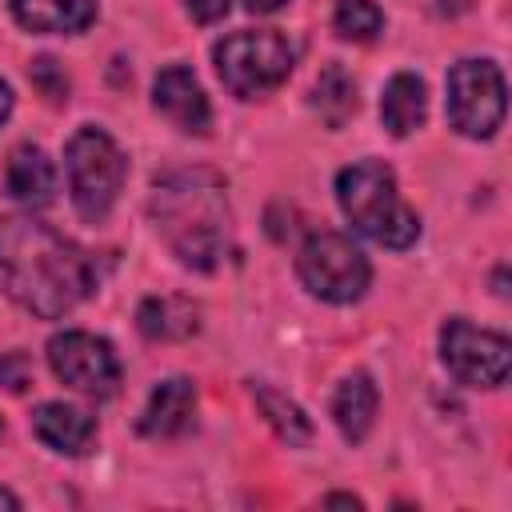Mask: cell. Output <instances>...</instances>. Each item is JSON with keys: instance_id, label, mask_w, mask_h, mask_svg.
<instances>
[{"instance_id": "cell-1", "label": "cell", "mask_w": 512, "mask_h": 512, "mask_svg": "<svg viewBox=\"0 0 512 512\" xmlns=\"http://www.w3.org/2000/svg\"><path fill=\"white\" fill-rule=\"evenodd\" d=\"M0 280L16 304L40 320L72 312L92 296L96 260L36 216H0Z\"/></svg>"}, {"instance_id": "cell-2", "label": "cell", "mask_w": 512, "mask_h": 512, "mask_svg": "<svg viewBox=\"0 0 512 512\" xmlns=\"http://www.w3.org/2000/svg\"><path fill=\"white\" fill-rule=\"evenodd\" d=\"M152 224L172 256L196 272L216 268L228 244V196L224 180L208 168H176L152 184Z\"/></svg>"}, {"instance_id": "cell-3", "label": "cell", "mask_w": 512, "mask_h": 512, "mask_svg": "<svg viewBox=\"0 0 512 512\" xmlns=\"http://www.w3.org/2000/svg\"><path fill=\"white\" fill-rule=\"evenodd\" d=\"M336 200H340V212L352 220V228L384 248H408L420 236V220L400 200L396 176L384 160L348 164L336 176Z\"/></svg>"}, {"instance_id": "cell-4", "label": "cell", "mask_w": 512, "mask_h": 512, "mask_svg": "<svg viewBox=\"0 0 512 512\" xmlns=\"http://www.w3.org/2000/svg\"><path fill=\"white\" fill-rule=\"evenodd\" d=\"M64 168H68V192L80 212V220L100 224L108 208L120 196V184L128 176V160L116 148V140L104 128H76L64 144Z\"/></svg>"}, {"instance_id": "cell-5", "label": "cell", "mask_w": 512, "mask_h": 512, "mask_svg": "<svg viewBox=\"0 0 512 512\" xmlns=\"http://www.w3.org/2000/svg\"><path fill=\"white\" fill-rule=\"evenodd\" d=\"M212 60L232 96L256 100V96L272 92L280 80H288L296 48L276 28H244V32L224 36L212 48Z\"/></svg>"}, {"instance_id": "cell-6", "label": "cell", "mask_w": 512, "mask_h": 512, "mask_svg": "<svg viewBox=\"0 0 512 512\" xmlns=\"http://www.w3.org/2000/svg\"><path fill=\"white\" fill-rule=\"evenodd\" d=\"M296 272H300L304 288L328 304L360 300L372 280L368 256L344 232H312L296 256Z\"/></svg>"}, {"instance_id": "cell-7", "label": "cell", "mask_w": 512, "mask_h": 512, "mask_svg": "<svg viewBox=\"0 0 512 512\" xmlns=\"http://www.w3.org/2000/svg\"><path fill=\"white\" fill-rule=\"evenodd\" d=\"M508 108L504 72L492 60H460L448 72V120L460 136L484 140L500 128Z\"/></svg>"}, {"instance_id": "cell-8", "label": "cell", "mask_w": 512, "mask_h": 512, "mask_svg": "<svg viewBox=\"0 0 512 512\" xmlns=\"http://www.w3.org/2000/svg\"><path fill=\"white\" fill-rule=\"evenodd\" d=\"M440 360L468 388H500L512 364V344L500 332L476 328L464 316H452L440 328Z\"/></svg>"}, {"instance_id": "cell-9", "label": "cell", "mask_w": 512, "mask_h": 512, "mask_svg": "<svg viewBox=\"0 0 512 512\" xmlns=\"http://www.w3.org/2000/svg\"><path fill=\"white\" fill-rule=\"evenodd\" d=\"M48 364L56 372V380H64L68 388L92 396V400H108L120 384V360L112 352V344L96 332H56L48 340Z\"/></svg>"}, {"instance_id": "cell-10", "label": "cell", "mask_w": 512, "mask_h": 512, "mask_svg": "<svg viewBox=\"0 0 512 512\" xmlns=\"http://www.w3.org/2000/svg\"><path fill=\"white\" fill-rule=\"evenodd\" d=\"M152 104L180 132L204 136L208 124H212L208 96H204L200 80L192 76V68H184V64H168V68L156 72V80H152Z\"/></svg>"}, {"instance_id": "cell-11", "label": "cell", "mask_w": 512, "mask_h": 512, "mask_svg": "<svg viewBox=\"0 0 512 512\" xmlns=\"http://www.w3.org/2000/svg\"><path fill=\"white\" fill-rule=\"evenodd\" d=\"M0 188L24 204V208H44L56 196V164L44 156V148L36 144H20L8 152L4 172H0Z\"/></svg>"}, {"instance_id": "cell-12", "label": "cell", "mask_w": 512, "mask_h": 512, "mask_svg": "<svg viewBox=\"0 0 512 512\" xmlns=\"http://www.w3.org/2000/svg\"><path fill=\"white\" fill-rule=\"evenodd\" d=\"M32 436L52 448V452H64V456H80L88 452L92 436H96V420L76 408V404H64V400H48L32 412Z\"/></svg>"}, {"instance_id": "cell-13", "label": "cell", "mask_w": 512, "mask_h": 512, "mask_svg": "<svg viewBox=\"0 0 512 512\" xmlns=\"http://www.w3.org/2000/svg\"><path fill=\"white\" fill-rule=\"evenodd\" d=\"M192 408H196V388L192 380L184 376H172L164 384L152 388L144 412H140V432L152 436V440H164V436H176L188 420H192Z\"/></svg>"}, {"instance_id": "cell-14", "label": "cell", "mask_w": 512, "mask_h": 512, "mask_svg": "<svg viewBox=\"0 0 512 512\" xmlns=\"http://www.w3.org/2000/svg\"><path fill=\"white\" fill-rule=\"evenodd\" d=\"M28 32H84L96 20V0H8Z\"/></svg>"}, {"instance_id": "cell-15", "label": "cell", "mask_w": 512, "mask_h": 512, "mask_svg": "<svg viewBox=\"0 0 512 512\" xmlns=\"http://www.w3.org/2000/svg\"><path fill=\"white\" fill-rule=\"evenodd\" d=\"M376 400L380 396H376V384L368 372H352L340 380V388L332 396V420L348 444H360L368 436L372 416H376Z\"/></svg>"}, {"instance_id": "cell-16", "label": "cell", "mask_w": 512, "mask_h": 512, "mask_svg": "<svg viewBox=\"0 0 512 512\" xmlns=\"http://www.w3.org/2000/svg\"><path fill=\"white\" fill-rule=\"evenodd\" d=\"M424 112H428V92H424V80L412 76V72H396L388 84H384V96H380V120L392 136H408L424 124Z\"/></svg>"}, {"instance_id": "cell-17", "label": "cell", "mask_w": 512, "mask_h": 512, "mask_svg": "<svg viewBox=\"0 0 512 512\" xmlns=\"http://www.w3.org/2000/svg\"><path fill=\"white\" fill-rule=\"evenodd\" d=\"M196 304L184 296H148L136 312V324L148 340H184L200 328Z\"/></svg>"}, {"instance_id": "cell-18", "label": "cell", "mask_w": 512, "mask_h": 512, "mask_svg": "<svg viewBox=\"0 0 512 512\" xmlns=\"http://www.w3.org/2000/svg\"><path fill=\"white\" fill-rule=\"evenodd\" d=\"M252 396H256V404H260L264 420L276 428V436H280L288 448H296V444H308V440H312V424H308V416H304V412H300V404H292L284 392H276V388H268V384H256V388H252Z\"/></svg>"}, {"instance_id": "cell-19", "label": "cell", "mask_w": 512, "mask_h": 512, "mask_svg": "<svg viewBox=\"0 0 512 512\" xmlns=\"http://www.w3.org/2000/svg\"><path fill=\"white\" fill-rule=\"evenodd\" d=\"M312 104L320 108L328 128H340L356 112V84H352V76L340 64H328L320 72V80H316V100Z\"/></svg>"}, {"instance_id": "cell-20", "label": "cell", "mask_w": 512, "mask_h": 512, "mask_svg": "<svg viewBox=\"0 0 512 512\" xmlns=\"http://www.w3.org/2000/svg\"><path fill=\"white\" fill-rule=\"evenodd\" d=\"M332 28L344 40H372L384 28V12L372 0H336L332 8Z\"/></svg>"}, {"instance_id": "cell-21", "label": "cell", "mask_w": 512, "mask_h": 512, "mask_svg": "<svg viewBox=\"0 0 512 512\" xmlns=\"http://www.w3.org/2000/svg\"><path fill=\"white\" fill-rule=\"evenodd\" d=\"M28 76L36 80V88H40L48 100H64V92H68V76L56 68V60L40 56V60L32 64V72H28Z\"/></svg>"}, {"instance_id": "cell-22", "label": "cell", "mask_w": 512, "mask_h": 512, "mask_svg": "<svg viewBox=\"0 0 512 512\" xmlns=\"http://www.w3.org/2000/svg\"><path fill=\"white\" fill-rule=\"evenodd\" d=\"M0 384L12 388V392H24V388L32 384V368H28V356H24V352L0 356Z\"/></svg>"}, {"instance_id": "cell-23", "label": "cell", "mask_w": 512, "mask_h": 512, "mask_svg": "<svg viewBox=\"0 0 512 512\" xmlns=\"http://www.w3.org/2000/svg\"><path fill=\"white\" fill-rule=\"evenodd\" d=\"M228 4H232V0H184L188 16H192L196 24H212V20H220V16L228 12Z\"/></svg>"}, {"instance_id": "cell-24", "label": "cell", "mask_w": 512, "mask_h": 512, "mask_svg": "<svg viewBox=\"0 0 512 512\" xmlns=\"http://www.w3.org/2000/svg\"><path fill=\"white\" fill-rule=\"evenodd\" d=\"M248 4V12H276L280 4H288V0H244Z\"/></svg>"}, {"instance_id": "cell-25", "label": "cell", "mask_w": 512, "mask_h": 512, "mask_svg": "<svg viewBox=\"0 0 512 512\" xmlns=\"http://www.w3.org/2000/svg\"><path fill=\"white\" fill-rule=\"evenodd\" d=\"M8 112H12V88L0 80V124L8 120Z\"/></svg>"}, {"instance_id": "cell-26", "label": "cell", "mask_w": 512, "mask_h": 512, "mask_svg": "<svg viewBox=\"0 0 512 512\" xmlns=\"http://www.w3.org/2000/svg\"><path fill=\"white\" fill-rule=\"evenodd\" d=\"M472 0H440V12H448V16H456V12H464Z\"/></svg>"}, {"instance_id": "cell-27", "label": "cell", "mask_w": 512, "mask_h": 512, "mask_svg": "<svg viewBox=\"0 0 512 512\" xmlns=\"http://www.w3.org/2000/svg\"><path fill=\"white\" fill-rule=\"evenodd\" d=\"M0 508H12V512L20 508V500H16V496H12V492H8L4 484H0Z\"/></svg>"}, {"instance_id": "cell-28", "label": "cell", "mask_w": 512, "mask_h": 512, "mask_svg": "<svg viewBox=\"0 0 512 512\" xmlns=\"http://www.w3.org/2000/svg\"><path fill=\"white\" fill-rule=\"evenodd\" d=\"M328 504H360L356 496H328Z\"/></svg>"}, {"instance_id": "cell-29", "label": "cell", "mask_w": 512, "mask_h": 512, "mask_svg": "<svg viewBox=\"0 0 512 512\" xmlns=\"http://www.w3.org/2000/svg\"><path fill=\"white\" fill-rule=\"evenodd\" d=\"M0 432H4V420H0Z\"/></svg>"}]
</instances>
